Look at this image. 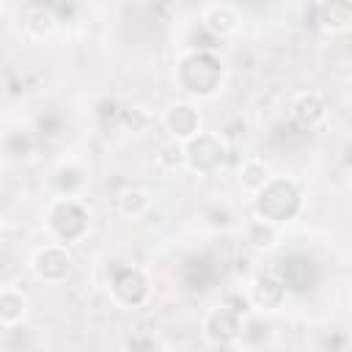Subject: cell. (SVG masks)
Returning <instances> with one entry per match:
<instances>
[{"label":"cell","mask_w":352,"mask_h":352,"mask_svg":"<svg viewBox=\"0 0 352 352\" xmlns=\"http://www.w3.org/2000/svg\"><path fill=\"white\" fill-rule=\"evenodd\" d=\"M129 346H148V349H151V346H157V344H154V341H129Z\"/></svg>","instance_id":"cell-21"},{"label":"cell","mask_w":352,"mask_h":352,"mask_svg":"<svg viewBox=\"0 0 352 352\" xmlns=\"http://www.w3.org/2000/svg\"><path fill=\"white\" fill-rule=\"evenodd\" d=\"M33 270L38 278L44 280H63L69 272H72V258L66 250L60 248H44L36 253L33 258Z\"/></svg>","instance_id":"cell-6"},{"label":"cell","mask_w":352,"mask_h":352,"mask_svg":"<svg viewBox=\"0 0 352 352\" xmlns=\"http://www.w3.org/2000/svg\"><path fill=\"white\" fill-rule=\"evenodd\" d=\"M248 239L256 245V248H272L278 234H275V223H267V220H256L248 231Z\"/></svg>","instance_id":"cell-17"},{"label":"cell","mask_w":352,"mask_h":352,"mask_svg":"<svg viewBox=\"0 0 352 352\" xmlns=\"http://www.w3.org/2000/svg\"><path fill=\"white\" fill-rule=\"evenodd\" d=\"M280 278H283V286H286V289L305 292V289H311V286L316 283V267H314V261H308V258H289V261L283 264Z\"/></svg>","instance_id":"cell-9"},{"label":"cell","mask_w":352,"mask_h":352,"mask_svg":"<svg viewBox=\"0 0 352 352\" xmlns=\"http://www.w3.org/2000/svg\"><path fill=\"white\" fill-rule=\"evenodd\" d=\"M25 314V297L14 289H0V322L14 324Z\"/></svg>","instance_id":"cell-14"},{"label":"cell","mask_w":352,"mask_h":352,"mask_svg":"<svg viewBox=\"0 0 352 352\" xmlns=\"http://www.w3.org/2000/svg\"><path fill=\"white\" fill-rule=\"evenodd\" d=\"M324 30L330 33H344L352 22V11H349V3L346 0H330L324 8H322V19Z\"/></svg>","instance_id":"cell-13"},{"label":"cell","mask_w":352,"mask_h":352,"mask_svg":"<svg viewBox=\"0 0 352 352\" xmlns=\"http://www.w3.org/2000/svg\"><path fill=\"white\" fill-rule=\"evenodd\" d=\"M204 333H206L209 344H214V346L231 344L236 338V333H239V311H234L228 305L212 308L206 322H204Z\"/></svg>","instance_id":"cell-4"},{"label":"cell","mask_w":352,"mask_h":352,"mask_svg":"<svg viewBox=\"0 0 352 352\" xmlns=\"http://www.w3.org/2000/svg\"><path fill=\"white\" fill-rule=\"evenodd\" d=\"M25 28H28L33 36H44V33H50V30L55 28V16H52L47 8H41V6L28 8V11H25Z\"/></svg>","instance_id":"cell-15"},{"label":"cell","mask_w":352,"mask_h":352,"mask_svg":"<svg viewBox=\"0 0 352 352\" xmlns=\"http://www.w3.org/2000/svg\"><path fill=\"white\" fill-rule=\"evenodd\" d=\"M146 206H148V195H146L143 190L126 187V190L118 192V209H121L124 214H138V212H143Z\"/></svg>","instance_id":"cell-16"},{"label":"cell","mask_w":352,"mask_h":352,"mask_svg":"<svg viewBox=\"0 0 352 352\" xmlns=\"http://www.w3.org/2000/svg\"><path fill=\"white\" fill-rule=\"evenodd\" d=\"M50 228L60 239L72 242V239H77V236L85 234V228H88V212L77 201H72V198L55 201L52 209H50Z\"/></svg>","instance_id":"cell-3"},{"label":"cell","mask_w":352,"mask_h":352,"mask_svg":"<svg viewBox=\"0 0 352 352\" xmlns=\"http://www.w3.org/2000/svg\"><path fill=\"white\" fill-rule=\"evenodd\" d=\"M165 126L173 132V138H192L198 129V113L190 104H173L165 113Z\"/></svg>","instance_id":"cell-11"},{"label":"cell","mask_w":352,"mask_h":352,"mask_svg":"<svg viewBox=\"0 0 352 352\" xmlns=\"http://www.w3.org/2000/svg\"><path fill=\"white\" fill-rule=\"evenodd\" d=\"M283 294H286V286H283V278L275 270H264L253 283V302L258 308H264V311L267 308H278Z\"/></svg>","instance_id":"cell-8"},{"label":"cell","mask_w":352,"mask_h":352,"mask_svg":"<svg viewBox=\"0 0 352 352\" xmlns=\"http://www.w3.org/2000/svg\"><path fill=\"white\" fill-rule=\"evenodd\" d=\"M322 118H324V102L316 94H302L292 104V121L302 129H314Z\"/></svg>","instance_id":"cell-10"},{"label":"cell","mask_w":352,"mask_h":352,"mask_svg":"<svg viewBox=\"0 0 352 352\" xmlns=\"http://www.w3.org/2000/svg\"><path fill=\"white\" fill-rule=\"evenodd\" d=\"M121 118H124V124H126L132 132H140V129H146V126L151 124V118H148L143 110H124Z\"/></svg>","instance_id":"cell-20"},{"label":"cell","mask_w":352,"mask_h":352,"mask_svg":"<svg viewBox=\"0 0 352 352\" xmlns=\"http://www.w3.org/2000/svg\"><path fill=\"white\" fill-rule=\"evenodd\" d=\"M297 209H300V192H297V187L292 182H286V179H267L258 187V198H256L258 220L283 223V220L294 217Z\"/></svg>","instance_id":"cell-1"},{"label":"cell","mask_w":352,"mask_h":352,"mask_svg":"<svg viewBox=\"0 0 352 352\" xmlns=\"http://www.w3.org/2000/svg\"><path fill=\"white\" fill-rule=\"evenodd\" d=\"M113 289H116V294H118L121 302H126V305H138V302H143L146 294H148V280H146V275H143L140 270H135V267H124V270L116 275Z\"/></svg>","instance_id":"cell-7"},{"label":"cell","mask_w":352,"mask_h":352,"mask_svg":"<svg viewBox=\"0 0 352 352\" xmlns=\"http://www.w3.org/2000/svg\"><path fill=\"white\" fill-rule=\"evenodd\" d=\"M267 179H270V176H267V168H264L261 162L250 160V162L242 165V187H248V190H258Z\"/></svg>","instance_id":"cell-18"},{"label":"cell","mask_w":352,"mask_h":352,"mask_svg":"<svg viewBox=\"0 0 352 352\" xmlns=\"http://www.w3.org/2000/svg\"><path fill=\"white\" fill-rule=\"evenodd\" d=\"M184 160L195 170H214L223 162V143L214 135L190 138V146L184 148Z\"/></svg>","instance_id":"cell-5"},{"label":"cell","mask_w":352,"mask_h":352,"mask_svg":"<svg viewBox=\"0 0 352 352\" xmlns=\"http://www.w3.org/2000/svg\"><path fill=\"white\" fill-rule=\"evenodd\" d=\"M220 60L209 52H195L179 66V80L192 94H212L220 82Z\"/></svg>","instance_id":"cell-2"},{"label":"cell","mask_w":352,"mask_h":352,"mask_svg":"<svg viewBox=\"0 0 352 352\" xmlns=\"http://www.w3.org/2000/svg\"><path fill=\"white\" fill-rule=\"evenodd\" d=\"M0 234H3V226H0Z\"/></svg>","instance_id":"cell-22"},{"label":"cell","mask_w":352,"mask_h":352,"mask_svg":"<svg viewBox=\"0 0 352 352\" xmlns=\"http://www.w3.org/2000/svg\"><path fill=\"white\" fill-rule=\"evenodd\" d=\"M204 28L212 33V36H228L236 30V14L234 8L228 6H214L204 14Z\"/></svg>","instance_id":"cell-12"},{"label":"cell","mask_w":352,"mask_h":352,"mask_svg":"<svg viewBox=\"0 0 352 352\" xmlns=\"http://www.w3.org/2000/svg\"><path fill=\"white\" fill-rule=\"evenodd\" d=\"M157 162L165 168V170H176L182 162H184V148L173 140V143H165L162 148H160V154H157Z\"/></svg>","instance_id":"cell-19"}]
</instances>
